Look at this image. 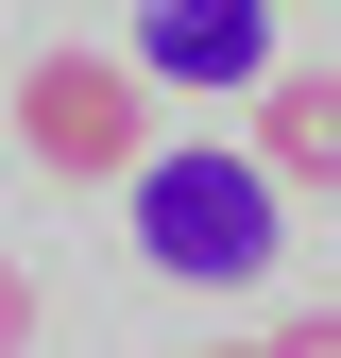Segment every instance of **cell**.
<instances>
[{"mask_svg":"<svg viewBox=\"0 0 341 358\" xmlns=\"http://www.w3.org/2000/svg\"><path fill=\"white\" fill-rule=\"evenodd\" d=\"M137 69L154 85H256L273 69V0H137Z\"/></svg>","mask_w":341,"mask_h":358,"instance_id":"3","label":"cell"},{"mask_svg":"<svg viewBox=\"0 0 341 358\" xmlns=\"http://www.w3.org/2000/svg\"><path fill=\"white\" fill-rule=\"evenodd\" d=\"M273 358H341V307H290V324H273Z\"/></svg>","mask_w":341,"mask_h":358,"instance_id":"5","label":"cell"},{"mask_svg":"<svg viewBox=\"0 0 341 358\" xmlns=\"http://www.w3.org/2000/svg\"><path fill=\"white\" fill-rule=\"evenodd\" d=\"M256 171L273 188H341V69H256Z\"/></svg>","mask_w":341,"mask_h":358,"instance_id":"4","label":"cell"},{"mask_svg":"<svg viewBox=\"0 0 341 358\" xmlns=\"http://www.w3.org/2000/svg\"><path fill=\"white\" fill-rule=\"evenodd\" d=\"M17 154L68 171V188H119L154 154V69L137 52H34L17 69Z\"/></svg>","mask_w":341,"mask_h":358,"instance_id":"2","label":"cell"},{"mask_svg":"<svg viewBox=\"0 0 341 358\" xmlns=\"http://www.w3.org/2000/svg\"><path fill=\"white\" fill-rule=\"evenodd\" d=\"M119 205H137V256L170 290H256L273 273V171H256V137H188V154H137L119 171Z\"/></svg>","mask_w":341,"mask_h":358,"instance_id":"1","label":"cell"},{"mask_svg":"<svg viewBox=\"0 0 341 358\" xmlns=\"http://www.w3.org/2000/svg\"><path fill=\"white\" fill-rule=\"evenodd\" d=\"M17 341H34V273L0 256V358H17Z\"/></svg>","mask_w":341,"mask_h":358,"instance_id":"6","label":"cell"}]
</instances>
